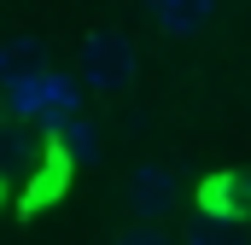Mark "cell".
I'll list each match as a JSON object with an SVG mask.
<instances>
[{
    "mask_svg": "<svg viewBox=\"0 0 251 245\" xmlns=\"http://www.w3.org/2000/svg\"><path fill=\"white\" fill-rule=\"evenodd\" d=\"M128 210H134L140 222H164V216L176 210V170L140 164V170L128 175Z\"/></svg>",
    "mask_w": 251,
    "mask_h": 245,
    "instance_id": "7a4b0ae2",
    "label": "cell"
},
{
    "mask_svg": "<svg viewBox=\"0 0 251 245\" xmlns=\"http://www.w3.org/2000/svg\"><path fill=\"white\" fill-rule=\"evenodd\" d=\"M111 245H181V240H170V234H158V228H134V234H117Z\"/></svg>",
    "mask_w": 251,
    "mask_h": 245,
    "instance_id": "ba28073f",
    "label": "cell"
},
{
    "mask_svg": "<svg viewBox=\"0 0 251 245\" xmlns=\"http://www.w3.org/2000/svg\"><path fill=\"white\" fill-rule=\"evenodd\" d=\"M59 146H64L70 164H94V158H100V128L88 117H64L59 122Z\"/></svg>",
    "mask_w": 251,
    "mask_h": 245,
    "instance_id": "8992f818",
    "label": "cell"
},
{
    "mask_svg": "<svg viewBox=\"0 0 251 245\" xmlns=\"http://www.w3.org/2000/svg\"><path fill=\"white\" fill-rule=\"evenodd\" d=\"M181 245H251V234L240 222H228L222 210H199L181 222Z\"/></svg>",
    "mask_w": 251,
    "mask_h": 245,
    "instance_id": "277c9868",
    "label": "cell"
},
{
    "mask_svg": "<svg viewBox=\"0 0 251 245\" xmlns=\"http://www.w3.org/2000/svg\"><path fill=\"white\" fill-rule=\"evenodd\" d=\"M134 41H128L123 29H111V24H100V29H88L82 35V47H76V76H82V88L94 94V99H123L128 88H134Z\"/></svg>",
    "mask_w": 251,
    "mask_h": 245,
    "instance_id": "6da1fadb",
    "label": "cell"
},
{
    "mask_svg": "<svg viewBox=\"0 0 251 245\" xmlns=\"http://www.w3.org/2000/svg\"><path fill=\"white\" fill-rule=\"evenodd\" d=\"M146 6H152V24H158L170 41H193V35H204L210 18H216V0H146Z\"/></svg>",
    "mask_w": 251,
    "mask_h": 245,
    "instance_id": "3957f363",
    "label": "cell"
},
{
    "mask_svg": "<svg viewBox=\"0 0 251 245\" xmlns=\"http://www.w3.org/2000/svg\"><path fill=\"white\" fill-rule=\"evenodd\" d=\"M29 76H41V41L35 35H6L0 41V88H18Z\"/></svg>",
    "mask_w": 251,
    "mask_h": 245,
    "instance_id": "5b68a950",
    "label": "cell"
},
{
    "mask_svg": "<svg viewBox=\"0 0 251 245\" xmlns=\"http://www.w3.org/2000/svg\"><path fill=\"white\" fill-rule=\"evenodd\" d=\"M47 105H53V117H70L76 111V88L59 82V76H47Z\"/></svg>",
    "mask_w": 251,
    "mask_h": 245,
    "instance_id": "52a82bcc",
    "label": "cell"
}]
</instances>
